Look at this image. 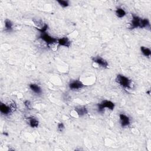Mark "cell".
Masks as SVG:
<instances>
[{
  "mask_svg": "<svg viewBox=\"0 0 151 151\" xmlns=\"http://www.w3.org/2000/svg\"><path fill=\"white\" fill-rule=\"evenodd\" d=\"M115 81L120 87L124 89H132L134 86L133 80L123 74H117Z\"/></svg>",
  "mask_w": 151,
  "mask_h": 151,
  "instance_id": "obj_1",
  "label": "cell"
},
{
  "mask_svg": "<svg viewBox=\"0 0 151 151\" xmlns=\"http://www.w3.org/2000/svg\"><path fill=\"white\" fill-rule=\"evenodd\" d=\"M97 106L98 112L103 113L104 111L106 108L108 109L111 111H113L115 107V104L113 101L110 100H104L101 101L100 103H98L97 104Z\"/></svg>",
  "mask_w": 151,
  "mask_h": 151,
  "instance_id": "obj_2",
  "label": "cell"
},
{
  "mask_svg": "<svg viewBox=\"0 0 151 151\" xmlns=\"http://www.w3.org/2000/svg\"><path fill=\"white\" fill-rule=\"evenodd\" d=\"M39 38L44 41L47 45L49 46L51 45H52L54 44H57V40L58 38H54L50 35L48 34L47 32H43V33H40V35L39 36Z\"/></svg>",
  "mask_w": 151,
  "mask_h": 151,
  "instance_id": "obj_3",
  "label": "cell"
},
{
  "mask_svg": "<svg viewBox=\"0 0 151 151\" xmlns=\"http://www.w3.org/2000/svg\"><path fill=\"white\" fill-rule=\"evenodd\" d=\"M91 60L94 63L97 64L99 67L103 68H108L109 67L108 61L99 55L93 57Z\"/></svg>",
  "mask_w": 151,
  "mask_h": 151,
  "instance_id": "obj_4",
  "label": "cell"
},
{
  "mask_svg": "<svg viewBox=\"0 0 151 151\" xmlns=\"http://www.w3.org/2000/svg\"><path fill=\"white\" fill-rule=\"evenodd\" d=\"M119 122L122 127H129L130 124V117L124 113L119 114Z\"/></svg>",
  "mask_w": 151,
  "mask_h": 151,
  "instance_id": "obj_5",
  "label": "cell"
},
{
  "mask_svg": "<svg viewBox=\"0 0 151 151\" xmlns=\"http://www.w3.org/2000/svg\"><path fill=\"white\" fill-rule=\"evenodd\" d=\"M68 87L71 90H77L83 88L84 85L80 80H75L69 83Z\"/></svg>",
  "mask_w": 151,
  "mask_h": 151,
  "instance_id": "obj_6",
  "label": "cell"
},
{
  "mask_svg": "<svg viewBox=\"0 0 151 151\" xmlns=\"http://www.w3.org/2000/svg\"><path fill=\"white\" fill-rule=\"evenodd\" d=\"M132 18L130 23V28L133 29L137 28H140V20L142 18L137 15H135L134 14H132Z\"/></svg>",
  "mask_w": 151,
  "mask_h": 151,
  "instance_id": "obj_7",
  "label": "cell"
},
{
  "mask_svg": "<svg viewBox=\"0 0 151 151\" xmlns=\"http://www.w3.org/2000/svg\"><path fill=\"white\" fill-rule=\"evenodd\" d=\"M0 111L2 114L4 116H7L12 113L13 112V110L9 104L1 103L0 104Z\"/></svg>",
  "mask_w": 151,
  "mask_h": 151,
  "instance_id": "obj_8",
  "label": "cell"
},
{
  "mask_svg": "<svg viewBox=\"0 0 151 151\" xmlns=\"http://www.w3.org/2000/svg\"><path fill=\"white\" fill-rule=\"evenodd\" d=\"M58 46H63L67 48H69L71 46V42L67 37H64L62 38H58L57 43Z\"/></svg>",
  "mask_w": 151,
  "mask_h": 151,
  "instance_id": "obj_9",
  "label": "cell"
},
{
  "mask_svg": "<svg viewBox=\"0 0 151 151\" xmlns=\"http://www.w3.org/2000/svg\"><path fill=\"white\" fill-rule=\"evenodd\" d=\"M74 111L78 114L79 117L84 116L88 113L87 109L85 106H78L75 107Z\"/></svg>",
  "mask_w": 151,
  "mask_h": 151,
  "instance_id": "obj_10",
  "label": "cell"
},
{
  "mask_svg": "<svg viewBox=\"0 0 151 151\" xmlns=\"http://www.w3.org/2000/svg\"><path fill=\"white\" fill-rule=\"evenodd\" d=\"M29 87L30 90L35 94L37 95L41 94L42 93V88L37 84L35 83H31L29 84Z\"/></svg>",
  "mask_w": 151,
  "mask_h": 151,
  "instance_id": "obj_11",
  "label": "cell"
},
{
  "mask_svg": "<svg viewBox=\"0 0 151 151\" xmlns=\"http://www.w3.org/2000/svg\"><path fill=\"white\" fill-rule=\"evenodd\" d=\"M27 123L28 125L32 128H37L39 126L38 120L33 116H30L27 118Z\"/></svg>",
  "mask_w": 151,
  "mask_h": 151,
  "instance_id": "obj_12",
  "label": "cell"
},
{
  "mask_svg": "<svg viewBox=\"0 0 151 151\" xmlns=\"http://www.w3.org/2000/svg\"><path fill=\"white\" fill-rule=\"evenodd\" d=\"M140 50L142 54L146 57L149 58L151 55V50L149 48L145 46H141L140 47Z\"/></svg>",
  "mask_w": 151,
  "mask_h": 151,
  "instance_id": "obj_13",
  "label": "cell"
},
{
  "mask_svg": "<svg viewBox=\"0 0 151 151\" xmlns=\"http://www.w3.org/2000/svg\"><path fill=\"white\" fill-rule=\"evenodd\" d=\"M115 14L118 18H123L124 16H126V12L123 8L121 7H118L115 10Z\"/></svg>",
  "mask_w": 151,
  "mask_h": 151,
  "instance_id": "obj_14",
  "label": "cell"
},
{
  "mask_svg": "<svg viewBox=\"0 0 151 151\" xmlns=\"http://www.w3.org/2000/svg\"><path fill=\"white\" fill-rule=\"evenodd\" d=\"M150 28V21L147 18H141L140 28Z\"/></svg>",
  "mask_w": 151,
  "mask_h": 151,
  "instance_id": "obj_15",
  "label": "cell"
},
{
  "mask_svg": "<svg viewBox=\"0 0 151 151\" xmlns=\"http://www.w3.org/2000/svg\"><path fill=\"white\" fill-rule=\"evenodd\" d=\"M4 25H5V30L6 31L10 32L12 30L13 23L10 19H5L4 21Z\"/></svg>",
  "mask_w": 151,
  "mask_h": 151,
  "instance_id": "obj_16",
  "label": "cell"
},
{
  "mask_svg": "<svg viewBox=\"0 0 151 151\" xmlns=\"http://www.w3.org/2000/svg\"><path fill=\"white\" fill-rule=\"evenodd\" d=\"M57 2L59 4V5L63 8H66L69 6V2L68 1L64 0H57Z\"/></svg>",
  "mask_w": 151,
  "mask_h": 151,
  "instance_id": "obj_17",
  "label": "cell"
},
{
  "mask_svg": "<svg viewBox=\"0 0 151 151\" xmlns=\"http://www.w3.org/2000/svg\"><path fill=\"white\" fill-rule=\"evenodd\" d=\"M37 30H38V31H40V33H43V32H47V29H48V25L46 23L44 24V25H43V27L41 28H35Z\"/></svg>",
  "mask_w": 151,
  "mask_h": 151,
  "instance_id": "obj_18",
  "label": "cell"
},
{
  "mask_svg": "<svg viewBox=\"0 0 151 151\" xmlns=\"http://www.w3.org/2000/svg\"><path fill=\"white\" fill-rule=\"evenodd\" d=\"M65 129V126L63 122H59L57 124V130L60 132H62Z\"/></svg>",
  "mask_w": 151,
  "mask_h": 151,
  "instance_id": "obj_19",
  "label": "cell"
},
{
  "mask_svg": "<svg viewBox=\"0 0 151 151\" xmlns=\"http://www.w3.org/2000/svg\"><path fill=\"white\" fill-rule=\"evenodd\" d=\"M24 104L25 106V107H27L28 109H31L32 107H31V103L29 100H26L24 101Z\"/></svg>",
  "mask_w": 151,
  "mask_h": 151,
  "instance_id": "obj_20",
  "label": "cell"
},
{
  "mask_svg": "<svg viewBox=\"0 0 151 151\" xmlns=\"http://www.w3.org/2000/svg\"><path fill=\"white\" fill-rule=\"evenodd\" d=\"M146 93H147L149 95H150V90H149L148 91H146Z\"/></svg>",
  "mask_w": 151,
  "mask_h": 151,
  "instance_id": "obj_21",
  "label": "cell"
}]
</instances>
